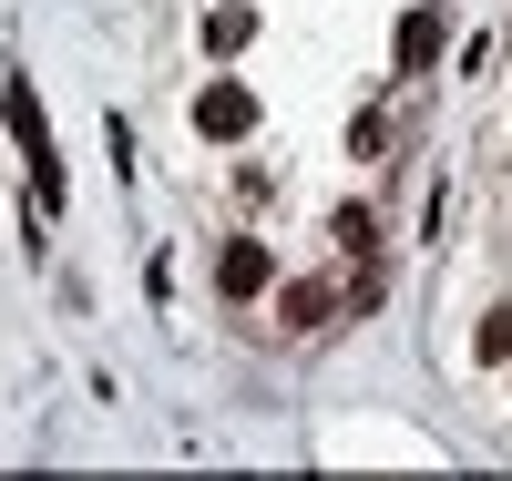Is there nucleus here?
<instances>
[{
	"label": "nucleus",
	"instance_id": "nucleus-7",
	"mask_svg": "<svg viewBox=\"0 0 512 481\" xmlns=\"http://www.w3.org/2000/svg\"><path fill=\"white\" fill-rule=\"evenodd\" d=\"M472 348H482V359H512V308H492V318H482V338H472Z\"/></svg>",
	"mask_w": 512,
	"mask_h": 481
},
{
	"label": "nucleus",
	"instance_id": "nucleus-1",
	"mask_svg": "<svg viewBox=\"0 0 512 481\" xmlns=\"http://www.w3.org/2000/svg\"><path fill=\"white\" fill-rule=\"evenodd\" d=\"M0 113H11V134H21V154H31V195H41V205H62V154H52V123H41V103H31V82H21V72L0 82Z\"/></svg>",
	"mask_w": 512,
	"mask_h": 481
},
{
	"label": "nucleus",
	"instance_id": "nucleus-6",
	"mask_svg": "<svg viewBox=\"0 0 512 481\" xmlns=\"http://www.w3.org/2000/svg\"><path fill=\"white\" fill-rule=\"evenodd\" d=\"M246 31H256V11H236V0L205 11V41H216V52H246Z\"/></svg>",
	"mask_w": 512,
	"mask_h": 481
},
{
	"label": "nucleus",
	"instance_id": "nucleus-2",
	"mask_svg": "<svg viewBox=\"0 0 512 481\" xmlns=\"http://www.w3.org/2000/svg\"><path fill=\"white\" fill-rule=\"evenodd\" d=\"M195 123H205V134H216V144H236L246 123H256V93H246V82H205V103H195Z\"/></svg>",
	"mask_w": 512,
	"mask_h": 481
},
{
	"label": "nucleus",
	"instance_id": "nucleus-4",
	"mask_svg": "<svg viewBox=\"0 0 512 481\" xmlns=\"http://www.w3.org/2000/svg\"><path fill=\"white\" fill-rule=\"evenodd\" d=\"M277 318H287V338H318V328L338 318V287H318V277H308V287H287V308H277Z\"/></svg>",
	"mask_w": 512,
	"mask_h": 481
},
{
	"label": "nucleus",
	"instance_id": "nucleus-3",
	"mask_svg": "<svg viewBox=\"0 0 512 481\" xmlns=\"http://www.w3.org/2000/svg\"><path fill=\"white\" fill-rule=\"evenodd\" d=\"M267 277H277V267H267V246H256V236H236V246L216 256V287H226V297H256Z\"/></svg>",
	"mask_w": 512,
	"mask_h": 481
},
{
	"label": "nucleus",
	"instance_id": "nucleus-5",
	"mask_svg": "<svg viewBox=\"0 0 512 481\" xmlns=\"http://www.w3.org/2000/svg\"><path fill=\"white\" fill-rule=\"evenodd\" d=\"M431 52H441V11H410V21H400V62L420 72V62H431Z\"/></svg>",
	"mask_w": 512,
	"mask_h": 481
}]
</instances>
